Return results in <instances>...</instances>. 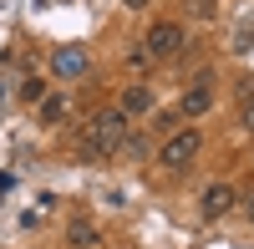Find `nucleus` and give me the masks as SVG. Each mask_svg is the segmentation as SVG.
<instances>
[{
    "label": "nucleus",
    "instance_id": "obj_8",
    "mask_svg": "<svg viewBox=\"0 0 254 249\" xmlns=\"http://www.w3.org/2000/svg\"><path fill=\"white\" fill-rule=\"evenodd\" d=\"M66 239H71L76 249H92V244H97V224H87V219H76L71 229H66Z\"/></svg>",
    "mask_w": 254,
    "mask_h": 249
},
{
    "label": "nucleus",
    "instance_id": "obj_14",
    "mask_svg": "<svg viewBox=\"0 0 254 249\" xmlns=\"http://www.w3.org/2000/svg\"><path fill=\"white\" fill-rule=\"evenodd\" d=\"M122 5H127V10H147V5H153V0H122Z\"/></svg>",
    "mask_w": 254,
    "mask_h": 249
},
{
    "label": "nucleus",
    "instance_id": "obj_15",
    "mask_svg": "<svg viewBox=\"0 0 254 249\" xmlns=\"http://www.w3.org/2000/svg\"><path fill=\"white\" fill-rule=\"evenodd\" d=\"M244 209H249V219H254V193H249V198H244Z\"/></svg>",
    "mask_w": 254,
    "mask_h": 249
},
{
    "label": "nucleus",
    "instance_id": "obj_6",
    "mask_svg": "<svg viewBox=\"0 0 254 249\" xmlns=\"http://www.w3.org/2000/svg\"><path fill=\"white\" fill-rule=\"evenodd\" d=\"M51 71H56L61 81H71V76H81V71H87V51H81V46H61V51L51 56Z\"/></svg>",
    "mask_w": 254,
    "mask_h": 249
},
{
    "label": "nucleus",
    "instance_id": "obj_2",
    "mask_svg": "<svg viewBox=\"0 0 254 249\" xmlns=\"http://www.w3.org/2000/svg\"><path fill=\"white\" fill-rule=\"evenodd\" d=\"M198 148H203V132L198 127H178V132H168V142H163V168H188V163L198 158Z\"/></svg>",
    "mask_w": 254,
    "mask_h": 249
},
{
    "label": "nucleus",
    "instance_id": "obj_13",
    "mask_svg": "<svg viewBox=\"0 0 254 249\" xmlns=\"http://www.w3.org/2000/svg\"><path fill=\"white\" fill-rule=\"evenodd\" d=\"M239 97H244V102L254 97V76H239Z\"/></svg>",
    "mask_w": 254,
    "mask_h": 249
},
{
    "label": "nucleus",
    "instance_id": "obj_12",
    "mask_svg": "<svg viewBox=\"0 0 254 249\" xmlns=\"http://www.w3.org/2000/svg\"><path fill=\"white\" fill-rule=\"evenodd\" d=\"M239 117H244V127H249V132H254V97H249V102H244V112H239Z\"/></svg>",
    "mask_w": 254,
    "mask_h": 249
},
{
    "label": "nucleus",
    "instance_id": "obj_11",
    "mask_svg": "<svg viewBox=\"0 0 254 249\" xmlns=\"http://www.w3.org/2000/svg\"><path fill=\"white\" fill-rule=\"evenodd\" d=\"M188 15H193V20H214L219 5H214V0H188Z\"/></svg>",
    "mask_w": 254,
    "mask_h": 249
},
{
    "label": "nucleus",
    "instance_id": "obj_10",
    "mask_svg": "<svg viewBox=\"0 0 254 249\" xmlns=\"http://www.w3.org/2000/svg\"><path fill=\"white\" fill-rule=\"evenodd\" d=\"M41 97H46V81H41V76H26V81H20V102H41Z\"/></svg>",
    "mask_w": 254,
    "mask_h": 249
},
{
    "label": "nucleus",
    "instance_id": "obj_3",
    "mask_svg": "<svg viewBox=\"0 0 254 249\" xmlns=\"http://www.w3.org/2000/svg\"><path fill=\"white\" fill-rule=\"evenodd\" d=\"M142 41H147V46H142V51H147V56H153V61H168V56H178V51L188 46V31L178 26V20H158V26H153V31H147Z\"/></svg>",
    "mask_w": 254,
    "mask_h": 249
},
{
    "label": "nucleus",
    "instance_id": "obj_4",
    "mask_svg": "<svg viewBox=\"0 0 254 249\" xmlns=\"http://www.w3.org/2000/svg\"><path fill=\"white\" fill-rule=\"evenodd\" d=\"M234 203H239V193H234V183H208V188H203V198H198V214L208 219V224H214V219H224L229 209H234Z\"/></svg>",
    "mask_w": 254,
    "mask_h": 249
},
{
    "label": "nucleus",
    "instance_id": "obj_9",
    "mask_svg": "<svg viewBox=\"0 0 254 249\" xmlns=\"http://www.w3.org/2000/svg\"><path fill=\"white\" fill-rule=\"evenodd\" d=\"M61 117H66V97H41V122H51V127H56Z\"/></svg>",
    "mask_w": 254,
    "mask_h": 249
},
{
    "label": "nucleus",
    "instance_id": "obj_5",
    "mask_svg": "<svg viewBox=\"0 0 254 249\" xmlns=\"http://www.w3.org/2000/svg\"><path fill=\"white\" fill-rule=\"evenodd\" d=\"M208 107H214V76H193V87H188L183 92V102H178V117H188V122H193V117H203Z\"/></svg>",
    "mask_w": 254,
    "mask_h": 249
},
{
    "label": "nucleus",
    "instance_id": "obj_1",
    "mask_svg": "<svg viewBox=\"0 0 254 249\" xmlns=\"http://www.w3.org/2000/svg\"><path fill=\"white\" fill-rule=\"evenodd\" d=\"M127 117L122 107H102L92 122H87V137H81V153H87L92 163H102V158H112L122 142H127Z\"/></svg>",
    "mask_w": 254,
    "mask_h": 249
},
{
    "label": "nucleus",
    "instance_id": "obj_7",
    "mask_svg": "<svg viewBox=\"0 0 254 249\" xmlns=\"http://www.w3.org/2000/svg\"><path fill=\"white\" fill-rule=\"evenodd\" d=\"M117 107H122L127 117H147V112H153V87H147V81H132V87L122 92Z\"/></svg>",
    "mask_w": 254,
    "mask_h": 249
}]
</instances>
